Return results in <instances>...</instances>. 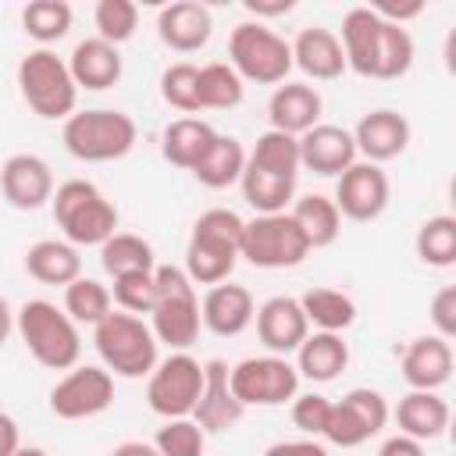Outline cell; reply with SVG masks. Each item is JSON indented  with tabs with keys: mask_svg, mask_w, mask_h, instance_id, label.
Returning <instances> with one entry per match:
<instances>
[{
	"mask_svg": "<svg viewBox=\"0 0 456 456\" xmlns=\"http://www.w3.org/2000/svg\"><path fill=\"white\" fill-rule=\"evenodd\" d=\"M110 403H114V374L96 363H86V367L75 363L50 388V410L61 420H89L103 413Z\"/></svg>",
	"mask_w": 456,
	"mask_h": 456,
	"instance_id": "obj_12",
	"label": "cell"
},
{
	"mask_svg": "<svg viewBox=\"0 0 456 456\" xmlns=\"http://www.w3.org/2000/svg\"><path fill=\"white\" fill-rule=\"evenodd\" d=\"M292 7L296 0H246V11L256 18H278V14H289Z\"/></svg>",
	"mask_w": 456,
	"mask_h": 456,
	"instance_id": "obj_52",
	"label": "cell"
},
{
	"mask_svg": "<svg viewBox=\"0 0 456 456\" xmlns=\"http://www.w3.org/2000/svg\"><path fill=\"white\" fill-rule=\"evenodd\" d=\"M289 46H292V64L314 82H331L346 71V53L331 28H321V25L299 28V36Z\"/></svg>",
	"mask_w": 456,
	"mask_h": 456,
	"instance_id": "obj_23",
	"label": "cell"
},
{
	"mask_svg": "<svg viewBox=\"0 0 456 456\" xmlns=\"http://www.w3.org/2000/svg\"><path fill=\"white\" fill-rule=\"evenodd\" d=\"M61 139L75 160L107 164V160H121L135 146V121L125 110H110V107L75 110L64 121Z\"/></svg>",
	"mask_w": 456,
	"mask_h": 456,
	"instance_id": "obj_7",
	"label": "cell"
},
{
	"mask_svg": "<svg viewBox=\"0 0 456 456\" xmlns=\"http://www.w3.org/2000/svg\"><path fill=\"white\" fill-rule=\"evenodd\" d=\"M299 306L306 314V324H314L317 331L342 335L356 321V303L342 289H310L299 296Z\"/></svg>",
	"mask_w": 456,
	"mask_h": 456,
	"instance_id": "obj_33",
	"label": "cell"
},
{
	"mask_svg": "<svg viewBox=\"0 0 456 456\" xmlns=\"http://www.w3.org/2000/svg\"><path fill=\"white\" fill-rule=\"evenodd\" d=\"M417 256L428 267H452L456 264V217L452 214H435L417 228L413 239Z\"/></svg>",
	"mask_w": 456,
	"mask_h": 456,
	"instance_id": "obj_40",
	"label": "cell"
},
{
	"mask_svg": "<svg viewBox=\"0 0 456 456\" xmlns=\"http://www.w3.org/2000/svg\"><path fill=\"white\" fill-rule=\"evenodd\" d=\"M25 271L43 285H71L82 274V256L64 239H39L25 253Z\"/></svg>",
	"mask_w": 456,
	"mask_h": 456,
	"instance_id": "obj_28",
	"label": "cell"
},
{
	"mask_svg": "<svg viewBox=\"0 0 456 456\" xmlns=\"http://www.w3.org/2000/svg\"><path fill=\"white\" fill-rule=\"evenodd\" d=\"M246 96V82L224 61H210L200 68V110H232Z\"/></svg>",
	"mask_w": 456,
	"mask_h": 456,
	"instance_id": "obj_39",
	"label": "cell"
},
{
	"mask_svg": "<svg viewBox=\"0 0 456 456\" xmlns=\"http://www.w3.org/2000/svg\"><path fill=\"white\" fill-rule=\"evenodd\" d=\"M342 403L356 413V420L367 428L370 438L388 424V403H385V395L378 388H353V392L342 395Z\"/></svg>",
	"mask_w": 456,
	"mask_h": 456,
	"instance_id": "obj_46",
	"label": "cell"
},
{
	"mask_svg": "<svg viewBox=\"0 0 456 456\" xmlns=\"http://www.w3.org/2000/svg\"><path fill=\"white\" fill-rule=\"evenodd\" d=\"M0 192L14 210H39L53 196V171L36 153H11L0 167Z\"/></svg>",
	"mask_w": 456,
	"mask_h": 456,
	"instance_id": "obj_14",
	"label": "cell"
},
{
	"mask_svg": "<svg viewBox=\"0 0 456 456\" xmlns=\"http://www.w3.org/2000/svg\"><path fill=\"white\" fill-rule=\"evenodd\" d=\"M256 335L260 342L274 353V356H289L303 346V338L310 335L306 314L299 306L296 296H271L267 303L256 306Z\"/></svg>",
	"mask_w": 456,
	"mask_h": 456,
	"instance_id": "obj_17",
	"label": "cell"
},
{
	"mask_svg": "<svg viewBox=\"0 0 456 456\" xmlns=\"http://www.w3.org/2000/svg\"><path fill=\"white\" fill-rule=\"evenodd\" d=\"M378 456H424V442L406 438V435H392V438L381 442Z\"/></svg>",
	"mask_w": 456,
	"mask_h": 456,
	"instance_id": "obj_50",
	"label": "cell"
},
{
	"mask_svg": "<svg viewBox=\"0 0 456 456\" xmlns=\"http://www.w3.org/2000/svg\"><path fill=\"white\" fill-rule=\"evenodd\" d=\"M200 392H203V363L189 353H171L157 360V367L146 374V403L164 420L192 417Z\"/></svg>",
	"mask_w": 456,
	"mask_h": 456,
	"instance_id": "obj_11",
	"label": "cell"
},
{
	"mask_svg": "<svg viewBox=\"0 0 456 456\" xmlns=\"http://www.w3.org/2000/svg\"><path fill=\"white\" fill-rule=\"evenodd\" d=\"M431 324H435V335L452 342L456 335V285H442L435 296H431V310H428Z\"/></svg>",
	"mask_w": 456,
	"mask_h": 456,
	"instance_id": "obj_48",
	"label": "cell"
},
{
	"mask_svg": "<svg viewBox=\"0 0 456 456\" xmlns=\"http://www.w3.org/2000/svg\"><path fill=\"white\" fill-rule=\"evenodd\" d=\"M110 456H160L153 449V442H121L110 449Z\"/></svg>",
	"mask_w": 456,
	"mask_h": 456,
	"instance_id": "obj_53",
	"label": "cell"
},
{
	"mask_svg": "<svg viewBox=\"0 0 456 456\" xmlns=\"http://www.w3.org/2000/svg\"><path fill=\"white\" fill-rule=\"evenodd\" d=\"M242 171H246V150H242V142L235 135H221L217 132L210 153L192 167V178L200 185H207V189H228V185H235L242 178Z\"/></svg>",
	"mask_w": 456,
	"mask_h": 456,
	"instance_id": "obj_31",
	"label": "cell"
},
{
	"mask_svg": "<svg viewBox=\"0 0 456 456\" xmlns=\"http://www.w3.org/2000/svg\"><path fill=\"white\" fill-rule=\"evenodd\" d=\"M160 96L167 107H175L182 114H196L200 110V68L189 61L167 64L160 75Z\"/></svg>",
	"mask_w": 456,
	"mask_h": 456,
	"instance_id": "obj_41",
	"label": "cell"
},
{
	"mask_svg": "<svg viewBox=\"0 0 456 456\" xmlns=\"http://www.w3.org/2000/svg\"><path fill=\"white\" fill-rule=\"evenodd\" d=\"M21 449V435H18V420L11 413L0 410V456H14Z\"/></svg>",
	"mask_w": 456,
	"mask_h": 456,
	"instance_id": "obj_51",
	"label": "cell"
},
{
	"mask_svg": "<svg viewBox=\"0 0 456 456\" xmlns=\"http://www.w3.org/2000/svg\"><path fill=\"white\" fill-rule=\"evenodd\" d=\"M289 214H292V221L299 224V232H303V239H306L310 249L331 246V242L338 239V232H342V214H338L335 200L324 196V192L299 196Z\"/></svg>",
	"mask_w": 456,
	"mask_h": 456,
	"instance_id": "obj_30",
	"label": "cell"
},
{
	"mask_svg": "<svg viewBox=\"0 0 456 456\" xmlns=\"http://www.w3.org/2000/svg\"><path fill=\"white\" fill-rule=\"evenodd\" d=\"M153 449L160 456H203L207 449V431L192 417H175L164 420L153 435Z\"/></svg>",
	"mask_w": 456,
	"mask_h": 456,
	"instance_id": "obj_42",
	"label": "cell"
},
{
	"mask_svg": "<svg viewBox=\"0 0 456 456\" xmlns=\"http://www.w3.org/2000/svg\"><path fill=\"white\" fill-rule=\"evenodd\" d=\"M93 21H96V36L110 46H121L135 36V25H139V7L132 0H100L96 11H93Z\"/></svg>",
	"mask_w": 456,
	"mask_h": 456,
	"instance_id": "obj_43",
	"label": "cell"
},
{
	"mask_svg": "<svg viewBox=\"0 0 456 456\" xmlns=\"http://www.w3.org/2000/svg\"><path fill=\"white\" fill-rule=\"evenodd\" d=\"M110 310H114V299H110V289L103 281L78 274L71 285H64V314L75 324H93L96 328Z\"/></svg>",
	"mask_w": 456,
	"mask_h": 456,
	"instance_id": "obj_38",
	"label": "cell"
},
{
	"mask_svg": "<svg viewBox=\"0 0 456 456\" xmlns=\"http://www.w3.org/2000/svg\"><path fill=\"white\" fill-rule=\"evenodd\" d=\"M242 417H246V406L232 395L228 363H224V360H207V363H203V392H200V399H196L192 420H196L207 435H217V431L235 428Z\"/></svg>",
	"mask_w": 456,
	"mask_h": 456,
	"instance_id": "obj_18",
	"label": "cell"
},
{
	"mask_svg": "<svg viewBox=\"0 0 456 456\" xmlns=\"http://www.w3.org/2000/svg\"><path fill=\"white\" fill-rule=\"evenodd\" d=\"M18 89L21 100L32 107V114L46 121H68L78 103V86L68 71V61H61L50 46L28 50L18 61Z\"/></svg>",
	"mask_w": 456,
	"mask_h": 456,
	"instance_id": "obj_6",
	"label": "cell"
},
{
	"mask_svg": "<svg viewBox=\"0 0 456 456\" xmlns=\"http://www.w3.org/2000/svg\"><path fill=\"white\" fill-rule=\"evenodd\" d=\"M388 175L378 167V164H367V160H356L353 167H346L338 175V185H335V207L342 217L349 221H374L385 214L388 207Z\"/></svg>",
	"mask_w": 456,
	"mask_h": 456,
	"instance_id": "obj_13",
	"label": "cell"
},
{
	"mask_svg": "<svg viewBox=\"0 0 456 456\" xmlns=\"http://www.w3.org/2000/svg\"><path fill=\"white\" fill-rule=\"evenodd\" d=\"M217 132L200 121V118H175L167 121V128L160 132V153L167 164L182 167V171H192L214 146Z\"/></svg>",
	"mask_w": 456,
	"mask_h": 456,
	"instance_id": "obj_26",
	"label": "cell"
},
{
	"mask_svg": "<svg viewBox=\"0 0 456 456\" xmlns=\"http://www.w3.org/2000/svg\"><path fill=\"white\" fill-rule=\"evenodd\" d=\"M328 413H331V399H324L321 392H306V395H296L292 399V424L306 438H321L324 435Z\"/></svg>",
	"mask_w": 456,
	"mask_h": 456,
	"instance_id": "obj_47",
	"label": "cell"
},
{
	"mask_svg": "<svg viewBox=\"0 0 456 456\" xmlns=\"http://www.w3.org/2000/svg\"><path fill=\"white\" fill-rule=\"evenodd\" d=\"M395 424H399V435L417 438V442L442 438L445 428H449V403L438 392H417V388H410L399 399V406H395Z\"/></svg>",
	"mask_w": 456,
	"mask_h": 456,
	"instance_id": "obj_25",
	"label": "cell"
},
{
	"mask_svg": "<svg viewBox=\"0 0 456 456\" xmlns=\"http://www.w3.org/2000/svg\"><path fill=\"white\" fill-rule=\"evenodd\" d=\"M403 381L417 392H438L452 378V342L438 335H420L413 338L403 356H399Z\"/></svg>",
	"mask_w": 456,
	"mask_h": 456,
	"instance_id": "obj_20",
	"label": "cell"
},
{
	"mask_svg": "<svg viewBox=\"0 0 456 456\" xmlns=\"http://www.w3.org/2000/svg\"><path fill=\"white\" fill-rule=\"evenodd\" d=\"M246 167H256V171H267L278 178H296L299 175V139L267 128L256 139V146L246 153Z\"/></svg>",
	"mask_w": 456,
	"mask_h": 456,
	"instance_id": "obj_35",
	"label": "cell"
},
{
	"mask_svg": "<svg viewBox=\"0 0 456 456\" xmlns=\"http://www.w3.org/2000/svg\"><path fill=\"white\" fill-rule=\"evenodd\" d=\"M353 164H356V142H353L349 128L321 121L299 135V167H306L321 178H331V175L338 178Z\"/></svg>",
	"mask_w": 456,
	"mask_h": 456,
	"instance_id": "obj_16",
	"label": "cell"
},
{
	"mask_svg": "<svg viewBox=\"0 0 456 456\" xmlns=\"http://www.w3.org/2000/svg\"><path fill=\"white\" fill-rule=\"evenodd\" d=\"M413 53H417L413 50V36L403 25L381 21V32H378V46H374V61H370V75L367 78H378V82L403 78L413 68Z\"/></svg>",
	"mask_w": 456,
	"mask_h": 456,
	"instance_id": "obj_32",
	"label": "cell"
},
{
	"mask_svg": "<svg viewBox=\"0 0 456 456\" xmlns=\"http://www.w3.org/2000/svg\"><path fill=\"white\" fill-rule=\"evenodd\" d=\"M210 32H214L210 7H203L196 0H175V4L160 7V14H157L160 43L178 53H196L200 46L210 43Z\"/></svg>",
	"mask_w": 456,
	"mask_h": 456,
	"instance_id": "obj_22",
	"label": "cell"
},
{
	"mask_svg": "<svg viewBox=\"0 0 456 456\" xmlns=\"http://www.w3.org/2000/svg\"><path fill=\"white\" fill-rule=\"evenodd\" d=\"M264 456H328V449L317 438H292V442H274L264 449Z\"/></svg>",
	"mask_w": 456,
	"mask_h": 456,
	"instance_id": "obj_49",
	"label": "cell"
},
{
	"mask_svg": "<svg viewBox=\"0 0 456 456\" xmlns=\"http://www.w3.org/2000/svg\"><path fill=\"white\" fill-rule=\"evenodd\" d=\"M50 210L64 242L78 246H103L118 232V207L86 178H68L50 196Z\"/></svg>",
	"mask_w": 456,
	"mask_h": 456,
	"instance_id": "obj_3",
	"label": "cell"
},
{
	"mask_svg": "<svg viewBox=\"0 0 456 456\" xmlns=\"http://www.w3.org/2000/svg\"><path fill=\"white\" fill-rule=\"evenodd\" d=\"M324 442H331V445H338V449H356V445H363L370 435H367V428L356 420V413L338 399V403H331V413H328V424H324V435H321Z\"/></svg>",
	"mask_w": 456,
	"mask_h": 456,
	"instance_id": "obj_45",
	"label": "cell"
},
{
	"mask_svg": "<svg viewBox=\"0 0 456 456\" xmlns=\"http://www.w3.org/2000/svg\"><path fill=\"white\" fill-rule=\"evenodd\" d=\"M410 135H413V128H410V121H406L399 110H388V107L370 110V114H363V118L356 121V128H353L356 157H363L367 164H378V167H381L385 160L406 153Z\"/></svg>",
	"mask_w": 456,
	"mask_h": 456,
	"instance_id": "obj_15",
	"label": "cell"
},
{
	"mask_svg": "<svg viewBox=\"0 0 456 456\" xmlns=\"http://www.w3.org/2000/svg\"><path fill=\"white\" fill-rule=\"evenodd\" d=\"M14 328L25 342V349L32 353V360L39 367L50 370H71L82 356V338H78V324L50 299H28L21 303V310L14 314Z\"/></svg>",
	"mask_w": 456,
	"mask_h": 456,
	"instance_id": "obj_2",
	"label": "cell"
},
{
	"mask_svg": "<svg viewBox=\"0 0 456 456\" xmlns=\"http://www.w3.org/2000/svg\"><path fill=\"white\" fill-rule=\"evenodd\" d=\"M232 395L249 406H281L299 395V370L289 363V356H246L235 367H228Z\"/></svg>",
	"mask_w": 456,
	"mask_h": 456,
	"instance_id": "obj_10",
	"label": "cell"
},
{
	"mask_svg": "<svg viewBox=\"0 0 456 456\" xmlns=\"http://www.w3.org/2000/svg\"><path fill=\"white\" fill-rule=\"evenodd\" d=\"M346 367H349V346L335 331H314L296 349V370H299V378H310V381H321L324 385V381H335Z\"/></svg>",
	"mask_w": 456,
	"mask_h": 456,
	"instance_id": "obj_27",
	"label": "cell"
},
{
	"mask_svg": "<svg viewBox=\"0 0 456 456\" xmlns=\"http://www.w3.org/2000/svg\"><path fill=\"white\" fill-rule=\"evenodd\" d=\"M378 32H381V18L370 7H349L342 18V53H346V68H353L356 75H370V61H374V46H378Z\"/></svg>",
	"mask_w": 456,
	"mask_h": 456,
	"instance_id": "obj_29",
	"label": "cell"
},
{
	"mask_svg": "<svg viewBox=\"0 0 456 456\" xmlns=\"http://www.w3.org/2000/svg\"><path fill=\"white\" fill-rule=\"evenodd\" d=\"M68 71H71V78H75L78 89L100 93V89L118 86V78L125 71V61H121V50L118 46L103 43L100 36H89V39L75 43V50L68 57Z\"/></svg>",
	"mask_w": 456,
	"mask_h": 456,
	"instance_id": "obj_24",
	"label": "cell"
},
{
	"mask_svg": "<svg viewBox=\"0 0 456 456\" xmlns=\"http://www.w3.org/2000/svg\"><path fill=\"white\" fill-rule=\"evenodd\" d=\"M321 110H324V100L306 82H281V86H274V93L267 100L271 128L296 135V139L303 132H310L314 125H321Z\"/></svg>",
	"mask_w": 456,
	"mask_h": 456,
	"instance_id": "obj_21",
	"label": "cell"
},
{
	"mask_svg": "<svg viewBox=\"0 0 456 456\" xmlns=\"http://www.w3.org/2000/svg\"><path fill=\"white\" fill-rule=\"evenodd\" d=\"M242 217L228 207H210L196 217L185 246V274L192 285H221L239 264L242 249Z\"/></svg>",
	"mask_w": 456,
	"mask_h": 456,
	"instance_id": "obj_1",
	"label": "cell"
},
{
	"mask_svg": "<svg viewBox=\"0 0 456 456\" xmlns=\"http://www.w3.org/2000/svg\"><path fill=\"white\" fill-rule=\"evenodd\" d=\"M157 299L150 310V331L157 342L171 346L175 353H185L200 335V296L189 274L175 264H157L153 271Z\"/></svg>",
	"mask_w": 456,
	"mask_h": 456,
	"instance_id": "obj_4",
	"label": "cell"
},
{
	"mask_svg": "<svg viewBox=\"0 0 456 456\" xmlns=\"http://www.w3.org/2000/svg\"><path fill=\"white\" fill-rule=\"evenodd\" d=\"M11 331H14V314H11L7 299L0 296V349H4V342L11 338Z\"/></svg>",
	"mask_w": 456,
	"mask_h": 456,
	"instance_id": "obj_54",
	"label": "cell"
},
{
	"mask_svg": "<svg viewBox=\"0 0 456 456\" xmlns=\"http://www.w3.org/2000/svg\"><path fill=\"white\" fill-rule=\"evenodd\" d=\"M239 185H242V200L256 214H285V207L296 196V178H278V175H267L256 167H246Z\"/></svg>",
	"mask_w": 456,
	"mask_h": 456,
	"instance_id": "obj_36",
	"label": "cell"
},
{
	"mask_svg": "<svg viewBox=\"0 0 456 456\" xmlns=\"http://www.w3.org/2000/svg\"><path fill=\"white\" fill-rule=\"evenodd\" d=\"M100 264L110 278H121V274H139V271H153L157 267V256H153V246L142 239V235H132V232H114L103 246H100Z\"/></svg>",
	"mask_w": 456,
	"mask_h": 456,
	"instance_id": "obj_34",
	"label": "cell"
},
{
	"mask_svg": "<svg viewBox=\"0 0 456 456\" xmlns=\"http://www.w3.org/2000/svg\"><path fill=\"white\" fill-rule=\"evenodd\" d=\"M93 346L103 360V367L118 378H146L157 367V335L150 324L135 314L110 310L96 328H93Z\"/></svg>",
	"mask_w": 456,
	"mask_h": 456,
	"instance_id": "obj_5",
	"label": "cell"
},
{
	"mask_svg": "<svg viewBox=\"0 0 456 456\" xmlns=\"http://www.w3.org/2000/svg\"><path fill=\"white\" fill-rule=\"evenodd\" d=\"M157 271V267H153ZM153 271H139V274H121L114 278L110 285V299L125 310V314H150L153 310V299H157V281H153Z\"/></svg>",
	"mask_w": 456,
	"mask_h": 456,
	"instance_id": "obj_44",
	"label": "cell"
},
{
	"mask_svg": "<svg viewBox=\"0 0 456 456\" xmlns=\"http://www.w3.org/2000/svg\"><path fill=\"white\" fill-rule=\"evenodd\" d=\"M14 456H50V452H46V449H39V445H21Z\"/></svg>",
	"mask_w": 456,
	"mask_h": 456,
	"instance_id": "obj_55",
	"label": "cell"
},
{
	"mask_svg": "<svg viewBox=\"0 0 456 456\" xmlns=\"http://www.w3.org/2000/svg\"><path fill=\"white\" fill-rule=\"evenodd\" d=\"M239 256H246L253 267L264 271H281V267H296L310 256V246L299 232V224L292 221V214H256L253 221L242 224V249Z\"/></svg>",
	"mask_w": 456,
	"mask_h": 456,
	"instance_id": "obj_9",
	"label": "cell"
},
{
	"mask_svg": "<svg viewBox=\"0 0 456 456\" xmlns=\"http://www.w3.org/2000/svg\"><path fill=\"white\" fill-rule=\"evenodd\" d=\"M228 64L242 82L281 86L292 71V46L264 21H239L228 36Z\"/></svg>",
	"mask_w": 456,
	"mask_h": 456,
	"instance_id": "obj_8",
	"label": "cell"
},
{
	"mask_svg": "<svg viewBox=\"0 0 456 456\" xmlns=\"http://www.w3.org/2000/svg\"><path fill=\"white\" fill-rule=\"evenodd\" d=\"M75 21V11L68 0H32L21 7V28L39 43V46H50L57 39L68 36Z\"/></svg>",
	"mask_w": 456,
	"mask_h": 456,
	"instance_id": "obj_37",
	"label": "cell"
},
{
	"mask_svg": "<svg viewBox=\"0 0 456 456\" xmlns=\"http://www.w3.org/2000/svg\"><path fill=\"white\" fill-rule=\"evenodd\" d=\"M253 317H256V303L246 285H232V281L210 285L200 303V324L221 338L242 335L253 324Z\"/></svg>",
	"mask_w": 456,
	"mask_h": 456,
	"instance_id": "obj_19",
	"label": "cell"
}]
</instances>
